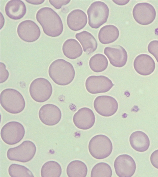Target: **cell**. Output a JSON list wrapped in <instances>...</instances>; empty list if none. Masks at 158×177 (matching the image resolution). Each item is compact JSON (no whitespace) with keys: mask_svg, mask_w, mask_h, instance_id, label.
<instances>
[{"mask_svg":"<svg viewBox=\"0 0 158 177\" xmlns=\"http://www.w3.org/2000/svg\"><path fill=\"white\" fill-rule=\"evenodd\" d=\"M36 18L46 35L56 37L62 33L63 26L62 20L52 8L45 7L40 9L36 13Z\"/></svg>","mask_w":158,"mask_h":177,"instance_id":"cell-1","label":"cell"},{"mask_svg":"<svg viewBox=\"0 0 158 177\" xmlns=\"http://www.w3.org/2000/svg\"><path fill=\"white\" fill-rule=\"evenodd\" d=\"M48 73L54 82L61 86L70 84L75 76V71L73 65L62 59L53 61L49 67Z\"/></svg>","mask_w":158,"mask_h":177,"instance_id":"cell-2","label":"cell"},{"mask_svg":"<svg viewBox=\"0 0 158 177\" xmlns=\"http://www.w3.org/2000/svg\"><path fill=\"white\" fill-rule=\"evenodd\" d=\"M0 104L6 111L12 114L21 112L25 107V102L22 94L18 90L8 88L0 93Z\"/></svg>","mask_w":158,"mask_h":177,"instance_id":"cell-3","label":"cell"},{"mask_svg":"<svg viewBox=\"0 0 158 177\" xmlns=\"http://www.w3.org/2000/svg\"><path fill=\"white\" fill-rule=\"evenodd\" d=\"M88 149L93 157L101 159L107 157L110 155L113 150V145L108 137L99 134L91 139L89 142Z\"/></svg>","mask_w":158,"mask_h":177,"instance_id":"cell-4","label":"cell"},{"mask_svg":"<svg viewBox=\"0 0 158 177\" xmlns=\"http://www.w3.org/2000/svg\"><path fill=\"white\" fill-rule=\"evenodd\" d=\"M109 10L107 5L101 1H96L90 5L87 13L88 24L92 28L98 29L107 22Z\"/></svg>","mask_w":158,"mask_h":177,"instance_id":"cell-5","label":"cell"},{"mask_svg":"<svg viewBox=\"0 0 158 177\" xmlns=\"http://www.w3.org/2000/svg\"><path fill=\"white\" fill-rule=\"evenodd\" d=\"M36 149L33 142L30 140H25L18 146L10 148L7 150V156L11 161L26 163L33 158Z\"/></svg>","mask_w":158,"mask_h":177,"instance_id":"cell-6","label":"cell"},{"mask_svg":"<svg viewBox=\"0 0 158 177\" xmlns=\"http://www.w3.org/2000/svg\"><path fill=\"white\" fill-rule=\"evenodd\" d=\"M29 92L30 96L34 100L42 103L50 98L52 93V88L48 80L39 77L32 81L30 85Z\"/></svg>","mask_w":158,"mask_h":177,"instance_id":"cell-7","label":"cell"},{"mask_svg":"<svg viewBox=\"0 0 158 177\" xmlns=\"http://www.w3.org/2000/svg\"><path fill=\"white\" fill-rule=\"evenodd\" d=\"M1 137L2 140L9 145H13L20 142L25 134L23 125L19 122L12 121L4 125L1 130Z\"/></svg>","mask_w":158,"mask_h":177,"instance_id":"cell-8","label":"cell"},{"mask_svg":"<svg viewBox=\"0 0 158 177\" xmlns=\"http://www.w3.org/2000/svg\"><path fill=\"white\" fill-rule=\"evenodd\" d=\"M132 14L133 17L138 23L147 25L154 20L156 15V10L151 4L146 2H139L134 6Z\"/></svg>","mask_w":158,"mask_h":177,"instance_id":"cell-9","label":"cell"},{"mask_svg":"<svg viewBox=\"0 0 158 177\" xmlns=\"http://www.w3.org/2000/svg\"><path fill=\"white\" fill-rule=\"evenodd\" d=\"M94 107L96 112L99 115L105 117H109L116 112L118 108V104L113 97L102 95L95 98L94 102Z\"/></svg>","mask_w":158,"mask_h":177,"instance_id":"cell-10","label":"cell"},{"mask_svg":"<svg viewBox=\"0 0 158 177\" xmlns=\"http://www.w3.org/2000/svg\"><path fill=\"white\" fill-rule=\"evenodd\" d=\"M114 85L109 78L103 75L90 76L87 78L85 82L87 90L92 94L107 92Z\"/></svg>","mask_w":158,"mask_h":177,"instance_id":"cell-11","label":"cell"},{"mask_svg":"<svg viewBox=\"0 0 158 177\" xmlns=\"http://www.w3.org/2000/svg\"><path fill=\"white\" fill-rule=\"evenodd\" d=\"M17 33L20 38L23 41L32 42L39 38L41 31L39 27L35 22L27 20L19 23L17 28Z\"/></svg>","mask_w":158,"mask_h":177,"instance_id":"cell-12","label":"cell"},{"mask_svg":"<svg viewBox=\"0 0 158 177\" xmlns=\"http://www.w3.org/2000/svg\"><path fill=\"white\" fill-rule=\"evenodd\" d=\"M114 167L116 173L118 177H131L135 172L136 165L131 156L122 154L115 159Z\"/></svg>","mask_w":158,"mask_h":177,"instance_id":"cell-13","label":"cell"},{"mask_svg":"<svg viewBox=\"0 0 158 177\" xmlns=\"http://www.w3.org/2000/svg\"><path fill=\"white\" fill-rule=\"evenodd\" d=\"M39 117L41 122L48 126H54L60 121L62 114L57 106L48 104L42 106L39 112Z\"/></svg>","mask_w":158,"mask_h":177,"instance_id":"cell-14","label":"cell"},{"mask_svg":"<svg viewBox=\"0 0 158 177\" xmlns=\"http://www.w3.org/2000/svg\"><path fill=\"white\" fill-rule=\"evenodd\" d=\"M104 53L110 64L114 67H122L126 64L128 58L127 53L120 45H115L106 47Z\"/></svg>","mask_w":158,"mask_h":177,"instance_id":"cell-15","label":"cell"},{"mask_svg":"<svg viewBox=\"0 0 158 177\" xmlns=\"http://www.w3.org/2000/svg\"><path fill=\"white\" fill-rule=\"evenodd\" d=\"M95 118L93 112L87 107L79 109L73 116V121L78 128L84 130L88 129L94 124Z\"/></svg>","mask_w":158,"mask_h":177,"instance_id":"cell-16","label":"cell"},{"mask_svg":"<svg viewBox=\"0 0 158 177\" xmlns=\"http://www.w3.org/2000/svg\"><path fill=\"white\" fill-rule=\"evenodd\" d=\"M133 66L135 71L138 74L143 76H148L154 71L155 63L154 60L149 55L141 54L135 58Z\"/></svg>","mask_w":158,"mask_h":177,"instance_id":"cell-17","label":"cell"},{"mask_svg":"<svg viewBox=\"0 0 158 177\" xmlns=\"http://www.w3.org/2000/svg\"><path fill=\"white\" fill-rule=\"evenodd\" d=\"M87 22L86 14L80 9H75L70 12L67 18V23L72 30L77 31L83 29Z\"/></svg>","mask_w":158,"mask_h":177,"instance_id":"cell-18","label":"cell"},{"mask_svg":"<svg viewBox=\"0 0 158 177\" xmlns=\"http://www.w3.org/2000/svg\"><path fill=\"white\" fill-rule=\"evenodd\" d=\"M6 14L10 18L19 20L26 14L27 9L24 3L21 0H11L6 4L5 7Z\"/></svg>","mask_w":158,"mask_h":177,"instance_id":"cell-19","label":"cell"},{"mask_svg":"<svg viewBox=\"0 0 158 177\" xmlns=\"http://www.w3.org/2000/svg\"><path fill=\"white\" fill-rule=\"evenodd\" d=\"M129 142L132 148L139 152L147 151L150 144L148 136L144 132L140 131L134 132L131 134Z\"/></svg>","mask_w":158,"mask_h":177,"instance_id":"cell-20","label":"cell"},{"mask_svg":"<svg viewBox=\"0 0 158 177\" xmlns=\"http://www.w3.org/2000/svg\"><path fill=\"white\" fill-rule=\"evenodd\" d=\"M75 37L81 45L84 52L89 54L95 51L98 47L97 41L94 36L86 31L77 33Z\"/></svg>","mask_w":158,"mask_h":177,"instance_id":"cell-21","label":"cell"},{"mask_svg":"<svg viewBox=\"0 0 158 177\" xmlns=\"http://www.w3.org/2000/svg\"><path fill=\"white\" fill-rule=\"evenodd\" d=\"M119 34V31L117 27L113 25H108L100 29L98 34V38L101 43L109 44L117 40Z\"/></svg>","mask_w":158,"mask_h":177,"instance_id":"cell-22","label":"cell"},{"mask_svg":"<svg viewBox=\"0 0 158 177\" xmlns=\"http://www.w3.org/2000/svg\"><path fill=\"white\" fill-rule=\"evenodd\" d=\"M64 55L71 59H75L80 57L83 50L79 42L76 40L70 38L64 43L62 48Z\"/></svg>","mask_w":158,"mask_h":177,"instance_id":"cell-23","label":"cell"},{"mask_svg":"<svg viewBox=\"0 0 158 177\" xmlns=\"http://www.w3.org/2000/svg\"><path fill=\"white\" fill-rule=\"evenodd\" d=\"M87 172L88 169L85 164L79 160L71 162L66 169L67 174L69 177H85Z\"/></svg>","mask_w":158,"mask_h":177,"instance_id":"cell-24","label":"cell"},{"mask_svg":"<svg viewBox=\"0 0 158 177\" xmlns=\"http://www.w3.org/2000/svg\"><path fill=\"white\" fill-rule=\"evenodd\" d=\"M62 173L60 165L54 161L46 162L42 166L41 175L42 177H59Z\"/></svg>","mask_w":158,"mask_h":177,"instance_id":"cell-25","label":"cell"},{"mask_svg":"<svg viewBox=\"0 0 158 177\" xmlns=\"http://www.w3.org/2000/svg\"><path fill=\"white\" fill-rule=\"evenodd\" d=\"M89 65L90 69L94 72L99 73L105 70L108 66V61L105 56L97 53L90 58Z\"/></svg>","mask_w":158,"mask_h":177,"instance_id":"cell-26","label":"cell"},{"mask_svg":"<svg viewBox=\"0 0 158 177\" xmlns=\"http://www.w3.org/2000/svg\"><path fill=\"white\" fill-rule=\"evenodd\" d=\"M112 174L110 166L104 162L96 164L92 168L90 176L111 177Z\"/></svg>","mask_w":158,"mask_h":177,"instance_id":"cell-27","label":"cell"},{"mask_svg":"<svg viewBox=\"0 0 158 177\" xmlns=\"http://www.w3.org/2000/svg\"><path fill=\"white\" fill-rule=\"evenodd\" d=\"M8 173L11 177H34L31 172L26 167L17 164H11L8 168Z\"/></svg>","mask_w":158,"mask_h":177,"instance_id":"cell-28","label":"cell"},{"mask_svg":"<svg viewBox=\"0 0 158 177\" xmlns=\"http://www.w3.org/2000/svg\"><path fill=\"white\" fill-rule=\"evenodd\" d=\"M148 52L153 55L158 63V40H153L149 43L148 46Z\"/></svg>","mask_w":158,"mask_h":177,"instance_id":"cell-29","label":"cell"},{"mask_svg":"<svg viewBox=\"0 0 158 177\" xmlns=\"http://www.w3.org/2000/svg\"><path fill=\"white\" fill-rule=\"evenodd\" d=\"M0 83H3L6 81L9 76V73L6 69L5 64L0 62Z\"/></svg>","mask_w":158,"mask_h":177,"instance_id":"cell-30","label":"cell"},{"mask_svg":"<svg viewBox=\"0 0 158 177\" xmlns=\"http://www.w3.org/2000/svg\"><path fill=\"white\" fill-rule=\"evenodd\" d=\"M70 0H49L50 4L56 9H59L64 5L68 4Z\"/></svg>","mask_w":158,"mask_h":177,"instance_id":"cell-31","label":"cell"},{"mask_svg":"<svg viewBox=\"0 0 158 177\" xmlns=\"http://www.w3.org/2000/svg\"><path fill=\"white\" fill-rule=\"evenodd\" d=\"M150 160L153 166L158 169V149L156 150L152 153Z\"/></svg>","mask_w":158,"mask_h":177,"instance_id":"cell-32","label":"cell"},{"mask_svg":"<svg viewBox=\"0 0 158 177\" xmlns=\"http://www.w3.org/2000/svg\"><path fill=\"white\" fill-rule=\"evenodd\" d=\"M25 1L32 4L37 5L42 4L45 1L43 0H29Z\"/></svg>","mask_w":158,"mask_h":177,"instance_id":"cell-33","label":"cell"},{"mask_svg":"<svg viewBox=\"0 0 158 177\" xmlns=\"http://www.w3.org/2000/svg\"><path fill=\"white\" fill-rule=\"evenodd\" d=\"M113 1L115 4L120 6L124 5L127 4L129 0H113Z\"/></svg>","mask_w":158,"mask_h":177,"instance_id":"cell-34","label":"cell"}]
</instances>
